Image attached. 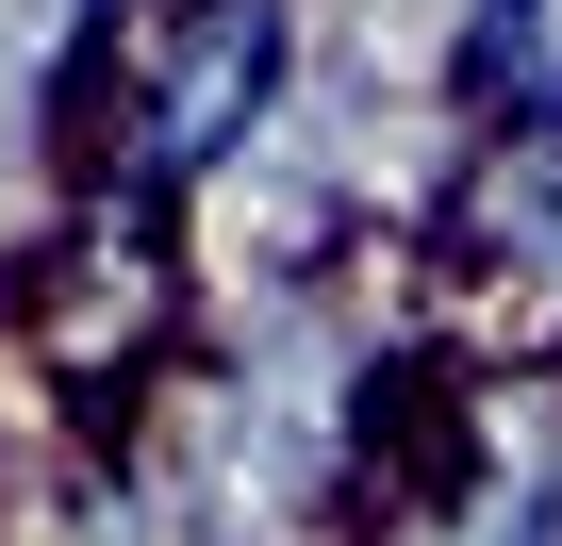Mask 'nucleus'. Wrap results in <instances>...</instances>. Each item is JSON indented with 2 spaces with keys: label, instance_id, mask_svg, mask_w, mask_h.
<instances>
[{
  "label": "nucleus",
  "instance_id": "f257e3e1",
  "mask_svg": "<svg viewBox=\"0 0 562 546\" xmlns=\"http://www.w3.org/2000/svg\"><path fill=\"white\" fill-rule=\"evenodd\" d=\"M199 332H215L199 248H182V215H149V199H83L18 282H0V381H18L50 431L149 414V398L199 365Z\"/></svg>",
  "mask_w": 562,
  "mask_h": 546
},
{
  "label": "nucleus",
  "instance_id": "7ed1b4c3",
  "mask_svg": "<svg viewBox=\"0 0 562 546\" xmlns=\"http://www.w3.org/2000/svg\"><path fill=\"white\" fill-rule=\"evenodd\" d=\"M430 299L480 365H562V116H513L463 149V182L414 232Z\"/></svg>",
  "mask_w": 562,
  "mask_h": 546
},
{
  "label": "nucleus",
  "instance_id": "f03ea898",
  "mask_svg": "<svg viewBox=\"0 0 562 546\" xmlns=\"http://www.w3.org/2000/svg\"><path fill=\"white\" fill-rule=\"evenodd\" d=\"M299 0H149L83 83V199L182 215L281 100H299Z\"/></svg>",
  "mask_w": 562,
  "mask_h": 546
},
{
  "label": "nucleus",
  "instance_id": "20e7f679",
  "mask_svg": "<svg viewBox=\"0 0 562 546\" xmlns=\"http://www.w3.org/2000/svg\"><path fill=\"white\" fill-rule=\"evenodd\" d=\"M0 480H18V431H0Z\"/></svg>",
  "mask_w": 562,
  "mask_h": 546
}]
</instances>
